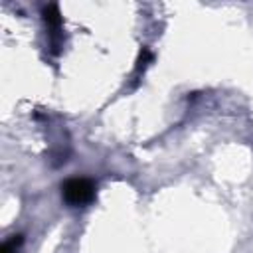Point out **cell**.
<instances>
[{
	"instance_id": "obj_1",
	"label": "cell",
	"mask_w": 253,
	"mask_h": 253,
	"mask_svg": "<svg viewBox=\"0 0 253 253\" xmlns=\"http://www.w3.org/2000/svg\"><path fill=\"white\" fill-rule=\"evenodd\" d=\"M61 196L69 206H87L95 198V184L87 178H69L61 184Z\"/></svg>"
},
{
	"instance_id": "obj_2",
	"label": "cell",
	"mask_w": 253,
	"mask_h": 253,
	"mask_svg": "<svg viewBox=\"0 0 253 253\" xmlns=\"http://www.w3.org/2000/svg\"><path fill=\"white\" fill-rule=\"evenodd\" d=\"M42 14H43L45 24H47L51 30H59V26H61V12H59L57 4H47Z\"/></svg>"
},
{
	"instance_id": "obj_3",
	"label": "cell",
	"mask_w": 253,
	"mask_h": 253,
	"mask_svg": "<svg viewBox=\"0 0 253 253\" xmlns=\"http://www.w3.org/2000/svg\"><path fill=\"white\" fill-rule=\"evenodd\" d=\"M152 61H154L152 51H150L148 47H142V49H140V53H138V59H136V71H138V73H140V71H144Z\"/></svg>"
},
{
	"instance_id": "obj_4",
	"label": "cell",
	"mask_w": 253,
	"mask_h": 253,
	"mask_svg": "<svg viewBox=\"0 0 253 253\" xmlns=\"http://www.w3.org/2000/svg\"><path fill=\"white\" fill-rule=\"evenodd\" d=\"M14 251H16V245L10 243V241H6V243L2 245V249H0V253H14Z\"/></svg>"
}]
</instances>
